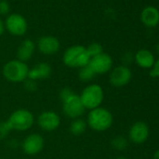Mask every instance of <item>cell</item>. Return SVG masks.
<instances>
[{
    "instance_id": "25",
    "label": "cell",
    "mask_w": 159,
    "mask_h": 159,
    "mask_svg": "<svg viewBox=\"0 0 159 159\" xmlns=\"http://www.w3.org/2000/svg\"><path fill=\"white\" fill-rule=\"evenodd\" d=\"M10 11V4L6 0H0V15H6Z\"/></svg>"
},
{
    "instance_id": "16",
    "label": "cell",
    "mask_w": 159,
    "mask_h": 159,
    "mask_svg": "<svg viewBox=\"0 0 159 159\" xmlns=\"http://www.w3.org/2000/svg\"><path fill=\"white\" fill-rule=\"evenodd\" d=\"M135 62L141 68H152L155 63V59L152 52L146 49H141L136 52Z\"/></svg>"
},
{
    "instance_id": "28",
    "label": "cell",
    "mask_w": 159,
    "mask_h": 159,
    "mask_svg": "<svg viewBox=\"0 0 159 159\" xmlns=\"http://www.w3.org/2000/svg\"><path fill=\"white\" fill-rule=\"evenodd\" d=\"M152 159H159V150H157L155 152H154V154H153V157H152Z\"/></svg>"
},
{
    "instance_id": "24",
    "label": "cell",
    "mask_w": 159,
    "mask_h": 159,
    "mask_svg": "<svg viewBox=\"0 0 159 159\" xmlns=\"http://www.w3.org/2000/svg\"><path fill=\"white\" fill-rule=\"evenodd\" d=\"M25 83V88L28 91V92H35L38 88V84L36 81H33V80L30 79H26Z\"/></svg>"
},
{
    "instance_id": "31",
    "label": "cell",
    "mask_w": 159,
    "mask_h": 159,
    "mask_svg": "<svg viewBox=\"0 0 159 159\" xmlns=\"http://www.w3.org/2000/svg\"><path fill=\"white\" fill-rule=\"evenodd\" d=\"M0 159H1V158H0Z\"/></svg>"
},
{
    "instance_id": "13",
    "label": "cell",
    "mask_w": 159,
    "mask_h": 159,
    "mask_svg": "<svg viewBox=\"0 0 159 159\" xmlns=\"http://www.w3.org/2000/svg\"><path fill=\"white\" fill-rule=\"evenodd\" d=\"M38 47L39 52L45 55H52L58 52L60 49V42L58 39L52 36H44L39 39Z\"/></svg>"
},
{
    "instance_id": "1",
    "label": "cell",
    "mask_w": 159,
    "mask_h": 159,
    "mask_svg": "<svg viewBox=\"0 0 159 159\" xmlns=\"http://www.w3.org/2000/svg\"><path fill=\"white\" fill-rule=\"evenodd\" d=\"M87 126L97 132L108 130L113 124V116L111 112L102 107L91 110L86 119Z\"/></svg>"
},
{
    "instance_id": "29",
    "label": "cell",
    "mask_w": 159,
    "mask_h": 159,
    "mask_svg": "<svg viewBox=\"0 0 159 159\" xmlns=\"http://www.w3.org/2000/svg\"><path fill=\"white\" fill-rule=\"evenodd\" d=\"M156 52H157V53L159 54V43L156 45Z\"/></svg>"
},
{
    "instance_id": "2",
    "label": "cell",
    "mask_w": 159,
    "mask_h": 159,
    "mask_svg": "<svg viewBox=\"0 0 159 159\" xmlns=\"http://www.w3.org/2000/svg\"><path fill=\"white\" fill-rule=\"evenodd\" d=\"M90 56L86 47L82 45H74L67 48L63 54L64 64L71 68H81L89 64Z\"/></svg>"
},
{
    "instance_id": "20",
    "label": "cell",
    "mask_w": 159,
    "mask_h": 159,
    "mask_svg": "<svg viewBox=\"0 0 159 159\" xmlns=\"http://www.w3.org/2000/svg\"><path fill=\"white\" fill-rule=\"evenodd\" d=\"M86 51H87L90 58H92V57H95V56L102 53L103 52V48H102L101 44H99L98 42H93V43L89 44L86 47Z\"/></svg>"
},
{
    "instance_id": "30",
    "label": "cell",
    "mask_w": 159,
    "mask_h": 159,
    "mask_svg": "<svg viewBox=\"0 0 159 159\" xmlns=\"http://www.w3.org/2000/svg\"><path fill=\"white\" fill-rule=\"evenodd\" d=\"M116 159H127V158H125V157H118Z\"/></svg>"
},
{
    "instance_id": "12",
    "label": "cell",
    "mask_w": 159,
    "mask_h": 159,
    "mask_svg": "<svg viewBox=\"0 0 159 159\" xmlns=\"http://www.w3.org/2000/svg\"><path fill=\"white\" fill-rule=\"evenodd\" d=\"M128 137L133 143L141 144L149 137V126L144 122H137L130 127Z\"/></svg>"
},
{
    "instance_id": "14",
    "label": "cell",
    "mask_w": 159,
    "mask_h": 159,
    "mask_svg": "<svg viewBox=\"0 0 159 159\" xmlns=\"http://www.w3.org/2000/svg\"><path fill=\"white\" fill-rule=\"evenodd\" d=\"M52 66L45 62H41L34 66L32 68H29L28 77L27 79L33 80V81H40V80H45L50 78L52 75Z\"/></svg>"
},
{
    "instance_id": "8",
    "label": "cell",
    "mask_w": 159,
    "mask_h": 159,
    "mask_svg": "<svg viewBox=\"0 0 159 159\" xmlns=\"http://www.w3.org/2000/svg\"><path fill=\"white\" fill-rule=\"evenodd\" d=\"M88 65L93 69L96 75H101L106 74L112 69L113 60L110 54L102 52L95 57H92Z\"/></svg>"
},
{
    "instance_id": "21",
    "label": "cell",
    "mask_w": 159,
    "mask_h": 159,
    "mask_svg": "<svg viewBox=\"0 0 159 159\" xmlns=\"http://www.w3.org/2000/svg\"><path fill=\"white\" fill-rule=\"evenodd\" d=\"M127 145H128L127 139L122 136H117L111 140V146L114 149L119 150V151L125 150L127 147Z\"/></svg>"
},
{
    "instance_id": "9",
    "label": "cell",
    "mask_w": 159,
    "mask_h": 159,
    "mask_svg": "<svg viewBox=\"0 0 159 159\" xmlns=\"http://www.w3.org/2000/svg\"><path fill=\"white\" fill-rule=\"evenodd\" d=\"M132 72L126 66H118L111 69L110 74V83L114 87H123L129 84Z\"/></svg>"
},
{
    "instance_id": "11",
    "label": "cell",
    "mask_w": 159,
    "mask_h": 159,
    "mask_svg": "<svg viewBox=\"0 0 159 159\" xmlns=\"http://www.w3.org/2000/svg\"><path fill=\"white\" fill-rule=\"evenodd\" d=\"M22 148L25 153L28 155H36L44 148V139L38 133L28 135L22 142Z\"/></svg>"
},
{
    "instance_id": "4",
    "label": "cell",
    "mask_w": 159,
    "mask_h": 159,
    "mask_svg": "<svg viewBox=\"0 0 159 159\" xmlns=\"http://www.w3.org/2000/svg\"><path fill=\"white\" fill-rule=\"evenodd\" d=\"M79 96L84 109L89 111L100 107L104 100L103 88L96 84L87 85Z\"/></svg>"
},
{
    "instance_id": "10",
    "label": "cell",
    "mask_w": 159,
    "mask_h": 159,
    "mask_svg": "<svg viewBox=\"0 0 159 159\" xmlns=\"http://www.w3.org/2000/svg\"><path fill=\"white\" fill-rule=\"evenodd\" d=\"M39 126L47 132H52L56 130L61 124L60 116L53 111H42L38 117Z\"/></svg>"
},
{
    "instance_id": "7",
    "label": "cell",
    "mask_w": 159,
    "mask_h": 159,
    "mask_svg": "<svg viewBox=\"0 0 159 159\" xmlns=\"http://www.w3.org/2000/svg\"><path fill=\"white\" fill-rule=\"evenodd\" d=\"M27 22L25 18L20 14H11L5 22V28L13 36L21 37L27 31Z\"/></svg>"
},
{
    "instance_id": "26",
    "label": "cell",
    "mask_w": 159,
    "mask_h": 159,
    "mask_svg": "<svg viewBox=\"0 0 159 159\" xmlns=\"http://www.w3.org/2000/svg\"><path fill=\"white\" fill-rule=\"evenodd\" d=\"M150 75L152 78H159V59L155 61L153 66L151 68Z\"/></svg>"
},
{
    "instance_id": "27",
    "label": "cell",
    "mask_w": 159,
    "mask_h": 159,
    "mask_svg": "<svg viewBox=\"0 0 159 159\" xmlns=\"http://www.w3.org/2000/svg\"><path fill=\"white\" fill-rule=\"evenodd\" d=\"M4 31H5V25H4V23L2 22V20L0 19V37H1V36L3 35Z\"/></svg>"
},
{
    "instance_id": "22",
    "label": "cell",
    "mask_w": 159,
    "mask_h": 159,
    "mask_svg": "<svg viewBox=\"0 0 159 159\" xmlns=\"http://www.w3.org/2000/svg\"><path fill=\"white\" fill-rule=\"evenodd\" d=\"M11 128L8 123V121H4L0 123V139H3L7 138V136L11 132Z\"/></svg>"
},
{
    "instance_id": "3",
    "label": "cell",
    "mask_w": 159,
    "mask_h": 159,
    "mask_svg": "<svg viewBox=\"0 0 159 159\" xmlns=\"http://www.w3.org/2000/svg\"><path fill=\"white\" fill-rule=\"evenodd\" d=\"M29 67L26 63L18 59L11 60L2 68V74L7 81L11 83H24L28 77Z\"/></svg>"
},
{
    "instance_id": "6",
    "label": "cell",
    "mask_w": 159,
    "mask_h": 159,
    "mask_svg": "<svg viewBox=\"0 0 159 159\" xmlns=\"http://www.w3.org/2000/svg\"><path fill=\"white\" fill-rule=\"evenodd\" d=\"M62 103H63L62 109H63L64 114L72 120L81 118V116L85 111V109L81 101V98H80L79 95L74 94L70 98L63 101Z\"/></svg>"
},
{
    "instance_id": "17",
    "label": "cell",
    "mask_w": 159,
    "mask_h": 159,
    "mask_svg": "<svg viewBox=\"0 0 159 159\" xmlns=\"http://www.w3.org/2000/svg\"><path fill=\"white\" fill-rule=\"evenodd\" d=\"M36 45L31 39H25L17 50V59L24 63L30 60L35 52Z\"/></svg>"
},
{
    "instance_id": "23",
    "label": "cell",
    "mask_w": 159,
    "mask_h": 159,
    "mask_svg": "<svg viewBox=\"0 0 159 159\" xmlns=\"http://www.w3.org/2000/svg\"><path fill=\"white\" fill-rule=\"evenodd\" d=\"M75 93L73 92V90L71 88H68V87H65L63 88L60 93H59V98H60V100L63 102L65 101L66 99H67L68 98H70L72 95H74Z\"/></svg>"
},
{
    "instance_id": "19",
    "label": "cell",
    "mask_w": 159,
    "mask_h": 159,
    "mask_svg": "<svg viewBox=\"0 0 159 159\" xmlns=\"http://www.w3.org/2000/svg\"><path fill=\"white\" fill-rule=\"evenodd\" d=\"M95 76H96V74L93 71V69L90 67L89 65H86L79 69V79L84 83L91 82L95 78Z\"/></svg>"
},
{
    "instance_id": "18",
    "label": "cell",
    "mask_w": 159,
    "mask_h": 159,
    "mask_svg": "<svg viewBox=\"0 0 159 159\" xmlns=\"http://www.w3.org/2000/svg\"><path fill=\"white\" fill-rule=\"evenodd\" d=\"M86 129H87L86 120H84L82 118L74 119L69 125V132L73 136H81L86 131Z\"/></svg>"
},
{
    "instance_id": "15",
    "label": "cell",
    "mask_w": 159,
    "mask_h": 159,
    "mask_svg": "<svg viewBox=\"0 0 159 159\" xmlns=\"http://www.w3.org/2000/svg\"><path fill=\"white\" fill-rule=\"evenodd\" d=\"M140 20L147 27H154L159 24V11L152 6L143 9L140 13Z\"/></svg>"
},
{
    "instance_id": "5",
    "label": "cell",
    "mask_w": 159,
    "mask_h": 159,
    "mask_svg": "<svg viewBox=\"0 0 159 159\" xmlns=\"http://www.w3.org/2000/svg\"><path fill=\"white\" fill-rule=\"evenodd\" d=\"M11 130L27 131L35 123L34 114L26 109H19L14 111L7 120Z\"/></svg>"
}]
</instances>
